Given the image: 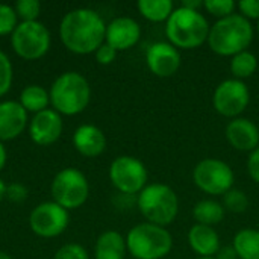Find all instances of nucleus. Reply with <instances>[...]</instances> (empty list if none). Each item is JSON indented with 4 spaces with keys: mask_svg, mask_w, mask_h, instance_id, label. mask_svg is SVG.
Returning <instances> with one entry per match:
<instances>
[{
    "mask_svg": "<svg viewBox=\"0 0 259 259\" xmlns=\"http://www.w3.org/2000/svg\"><path fill=\"white\" fill-rule=\"evenodd\" d=\"M106 23L91 8H76L67 12L59 24V36L67 50L90 55L105 42Z\"/></svg>",
    "mask_w": 259,
    "mask_h": 259,
    "instance_id": "f257e3e1",
    "label": "nucleus"
},
{
    "mask_svg": "<svg viewBox=\"0 0 259 259\" xmlns=\"http://www.w3.org/2000/svg\"><path fill=\"white\" fill-rule=\"evenodd\" d=\"M253 35L252 23L241 14H232L217 20L211 26L206 42L214 53L232 58L249 49Z\"/></svg>",
    "mask_w": 259,
    "mask_h": 259,
    "instance_id": "f03ea898",
    "label": "nucleus"
},
{
    "mask_svg": "<svg viewBox=\"0 0 259 259\" xmlns=\"http://www.w3.org/2000/svg\"><path fill=\"white\" fill-rule=\"evenodd\" d=\"M209 23L206 17L199 11H191L187 8H175L168 20L165 21V36L171 46L178 50L197 49L208 41Z\"/></svg>",
    "mask_w": 259,
    "mask_h": 259,
    "instance_id": "7ed1b4c3",
    "label": "nucleus"
},
{
    "mask_svg": "<svg viewBox=\"0 0 259 259\" xmlns=\"http://www.w3.org/2000/svg\"><path fill=\"white\" fill-rule=\"evenodd\" d=\"M49 96L52 109L61 115H77L90 105L91 87L83 74L65 71L53 80Z\"/></svg>",
    "mask_w": 259,
    "mask_h": 259,
    "instance_id": "20e7f679",
    "label": "nucleus"
},
{
    "mask_svg": "<svg viewBox=\"0 0 259 259\" xmlns=\"http://www.w3.org/2000/svg\"><path fill=\"white\" fill-rule=\"evenodd\" d=\"M137 205L147 223L162 228L171 225L179 212L178 194L165 184H147L138 194Z\"/></svg>",
    "mask_w": 259,
    "mask_h": 259,
    "instance_id": "39448f33",
    "label": "nucleus"
},
{
    "mask_svg": "<svg viewBox=\"0 0 259 259\" xmlns=\"http://www.w3.org/2000/svg\"><path fill=\"white\" fill-rule=\"evenodd\" d=\"M126 247L135 259H162L173 249V237L165 228L144 222L127 232Z\"/></svg>",
    "mask_w": 259,
    "mask_h": 259,
    "instance_id": "423d86ee",
    "label": "nucleus"
},
{
    "mask_svg": "<svg viewBox=\"0 0 259 259\" xmlns=\"http://www.w3.org/2000/svg\"><path fill=\"white\" fill-rule=\"evenodd\" d=\"M50 193L53 202L70 209H77L90 197V184L87 176L76 167H67L58 171L52 181Z\"/></svg>",
    "mask_w": 259,
    "mask_h": 259,
    "instance_id": "0eeeda50",
    "label": "nucleus"
},
{
    "mask_svg": "<svg viewBox=\"0 0 259 259\" xmlns=\"http://www.w3.org/2000/svg\"><path fill=\"white\" fill-rule=\"evenodd\" d=\"M52 44L50 30L39 20L20 21L11 33V47L17 56L26 61H36L42 58Z\"/></svg>",
    "mask_w": 259,
    "mask_h": 259,
    "instance_id": "6e6552de",
    "label": "nucleus"
},
{
    "mask_svg": "<svg viewBox=\"0 0 259 259\" xmlns=\"http://www.w3.org/2000/svg\"><path fill=\"white\" fill-rule=\"evenodd\" d=\"M194 185L211 196H225L234 188L235 175L231 165L217 158H205L199 161L193 170Z\"/></svg>",
    "mask_w": 259,
    "mask_h": 259,
    "instance_id": "1a4fd4ad",
    "label": "nucleus"
},
{
    "mask_svg": "<svg viewBox=\"0 0 259 259\" xmlns=\"http://www.w3.org/2000/svg\"><path fill=\"white\" fill-rule=\"evenodd\" d=\"M109 181L121 194H140L149 181L146 165L135 156H117L109 165Z\"/></svg>",
    "mask_w": 259,
    "mask_h": 259,
    "instance_id": "9d476101",
    "label": "nucleus"
},
{
    "mask_svg": "<svg viewBox=\"0 0 259 259\" xmlns=\"http://www.w3.org/2000/svg\"><path fill=\"white\" fill-rule=\"evenodd\" d=\"M70 223V214L56 202H41L29 214L30 231L41 238H55L65 232Z\"/></svg>",
    "mask_w": 259,
    "mask_h": 259,
    "instance_id": "9b49d317",
    "label": "nucleus"
},
{
    "mask_svg": "<svg viewBox=\"0 0 259 259\" xmlns=\"http://www.w3.org/2000/svg\"><path fill=\"white\" fill-rule=\"evenodd\" d=\"M250 103L249 87L238 79H226L220 82L212 96L214 109L226 118H238Z\"/></svg>",
    "mask_w": 259,
    "mask_h": 259,
    "instance_id": "f8f14e48",
    "label": "nucleus"
},
{
    "mask_svg": "<svg viewBox=\"0 0 259 259\" xmlns=\"http://www.w3.org/2000/svg\"><path fill=\"white\" fill-rule=\"evenodd\" d=\"M62 129H64L62 115L52 108L33 114L27 124L30 140L36 146H42V147L55 144L61 138Z\"/></svg>",
    "mask_w": 259,
    "mask_h": 259,
    "instance_id": "ddd939ff",
    "label": "nucleus"
},
{
    "mask_svg": "<svg viewBox=\"0 0 259 259\" xmlns=\"http://www.w3.org/2000/svg\"><path fill=\"white\" fill-rule=\"evenodd\" d=\"M146 64L155 76L171 77L181 67V53L170 42L158 41L147 49Z\"/></svg>",
    "mask_w": 259,
    "mask_h": 259,
    "instance_id": "4468645a",
    "label": "nucleus"
},
{
    "mask_svg": "<svg viewBox=\"0 0 259 259\" xmlns=\"http://www.w3.org/2000/svg\"><path fill=\"white\" fill-rule=\"evenodd\" d=\"M141 38V26L131 17H117L106 24L105 42L117 52H124L138 44Z\"/></svg>",
    "mask_w": 259,
    "mask_h": 259,
    "instance_id": "2eb2a0df",
    "label": "nucleus"
},
{
    "mask_svg": "<svg viewBox=\"0 0 259 259\" xmlns=\"http://www.w3.org/2000/svg\"><path fill=\"white\" fill-rule=\"evenodd\" d=\"M29 124L27 111L17 100L0 102V141L15 140Z\"/></svg>",
    "mask_w": 259,
    "mask_h": 259,
    "instance_id": "dca6fc26",
    "label": "nucleus"
},
{
    "mask_svg": "<svg viewBox=\"0 0 259 259\" xmlns=\"http://www.w3.org/2000/svg\"><path fill=\"white\" fill-rule=\"evenodd\" d=\"M226 140L228 143L240 152H253L259 147L258 124L250 118L238 117L228 123L226 126Z\"/></svg>",
    "mask_w": 259,
    "mask_h": 259,
    "instance_id": "f3484780",
    "label": "nucleus"
},
{
    "mask_svg": "<svg viewBox=\"0 0 259 259\" xmlns=\"http://www.w3.org/2000/svg\"><path fill=\"white\" fill-rule=\"evenodd\" d=\"M73 146L82 156L97 158L106 149V137L94 124H80L73 134Z\"/></svg>",
    "mask_w": 259,
    "mask_h": 259,
    "instance_id": "a211bd4d",
    "label": "nucleus"
},
{
    "mask_svg": "<svg viewBox=\"0 0 259 259\" xmlns=\"http://www.w3.org/2000/svg\"><path fill=\"white\" fill-rule=\"evenodd\" d=\"M188 244L199 258H214L222 249L220 237L215 229L197 223L188 231Z\"/></svg>",
    "mask_w": 259,
    "mask_h": 259,
    "instance_id": "6ab92c4d",
    "label": "nucleus"
},
{
    "mask_svg": "<svg viewBox=\"0 0 259 259\" xmlns=\"http://www.w3.org/2000/svg\"><path fill=\"white\" fill-rule=\"evenodd\" d=\"M126 252V238L117 231H105L94 244L96 259H124Z\"/></svg>",
    "mask_w": 259,
    "mask_h": 259,
    "instance_id": "aec40b11",
    "label": "nucleus"
},
{
    "mask_svg": "<svg viewBox=\"0 0 259 259\" xmlns=\"http://www.w3.org/2000/svg\"><path fill=\"white\" fill-rule=\"evenodd\" d=\"M226 214V209L223 205L217 200L212 199H205L200 200L194 205L193 208V217L197 225H205V226H214L223 222Z\"/></svg>",
    "mask_w": 259,
    "mask_h": 259,
    "instance_id": "412c9836",
    "label": "nucleus"
},
{
    "mask_svg": "<svg viewBox=\"0 0 259 259\" xmlns=\"http://www.w3.org/2000/svg\"><path fill=\"white\" fill-rule=\"evenodd\" d=\"M238 259H259V231L253 228L241 229L234 237V244Z\"/></svg>",
    "mask_w": 259,
    "mask_h": 259,
    "instance_id": "4be33fe9",
    "label": "nucleus"
},
{
    "mask_svg": "<svg viewBox=\"0 0 259 259\" xmlns=\"http://www.w3.org/2000/svg\"><path fill=\"white\" fill-rule=\"evenodd\" d=\"M18 102L27 111V114H38L49 108L50 96L49 91L41 85H27L21 90Z\"/></svg>",
    "mask_w": 259,
    "mask_h": 259,
    "instance_id": "5701e85b",
    "label": "nucleus"
},
{
    "mask_svg": "<svg viewBox=\"0 0 259 259\" xmlns=\"http://www.w3.org/2000/svg\"><path fill=\"white\" fill-rule=\"evenodd\" d=\"M137 8L146 20L153 23L167 21L175 11V5L171 0H140L137 3Z\"/></svg>",
    "mask_w": 259,
    "mask_h": 259,
    "instance_id": "b1692460",
    "label": "nucleus"
},
{
    "mask_svg": "<svg viewBox=\"0 0 259 259\" xmlns=\"http://www.w3.org/2000/svg\"><path fill=\"white\" fill-rule=\"evenodd\" d=\"M229 68H231L234 79L243 80V79L252 77L255 74V71L258 70V58L255 53H252L249 50L241 52L231 58Z\"/></svg>",
    "mask_w": 259,
    "mask_h": 259,
    "instance_id": "393cba45",
    "label": "nucleus"
},
{
    "mask_svg": "<svg viewBox=\"0 0 259 259\" xmlns=\"http://www.w3.org/2000/svg\"><path fill=\"white\" fill-rule=\"evenodd\" d=\"M223 208L234 214H241L249 208V197L243 190L232 188L223 196Z\"/></svg>",
    "mask_w": 259,
    "mask_h": 259,
    "instance_id": "a878e982",
    "label": "nucleus"
},
{
    "mask_svg": "<svg viewBox=\"0 0 259 259\" xmlns=\"http://www.w3.org/2000/svg\"><path fill=\"white\" fill-rule=\"evenodd\" d=\"M14 9L20 21H36L41 14V3L38 0H17Z\"/></svg>",
    "mask_w": 259,
    "mask_h": 259,
    "instance_id": "bb28decb",
    "label": "nucleus"
},
{
    "mask_svg": "<svg viewBox=\"0 0 259 259\" xmlns=\"http://www.w3.org/2000/svg\"><path fill=\"white\" fill-rule=\"evenodd\" d=\"M18 17L14 6L0 3V36L11 35L18 26Z\"/></svg>",
    "mask_w": 259,
    "mask_h": 259,
    "instance_id": "cd10ccee",
    "label": "nucleus"
},
{
    "mask_svg": "<svg viewBox=\"0 0 259 259\" xmlns=\"http://www.w3.org/2000/svg\"><path fill=\"white\" fill-rule=\"evenodd\" d=\"M203 8L206 12H209L211 15H214L220 20V18L235 14L237 3L234 0H205Z\"/></svg>",
    "mask_w": 259,
    "mask_h": 259,
    "instance_id": "c85d7f7f",
    "label": "nucleus"
},
{
    "mask_svg": "<svg viewBox=\"0 0 259 259\" xmlns=\"http://www.w3.org/2000/svg\"><path fill=\"white\" fill-rule=\"evenodd\" d=\"M12 79H14L12 62L8 58V55L0 50V97L9 93L12 87Z\"/></svg>",
    "mask_w": 259,
    "mask_h": 259,
    "instance_id": "c756f323",
    "label": "nucleus"
},
{
    "mask_svg": "<svg viewBox=\"0 0 259 259\" xmlns=\"http://www.w3.org/2000/svg\"><path fill=\"white\" fill-rule=\"evenodd\" d=\"M53 259H90L87 249L79 243H68L61 246Z\"/></svg>",
    "mask_w": 259,
    "mask_h": 259,
    "instance_id": "7c9ffc66",
    "label": "nucleus"
},
{
    "mask_svg": "<svg viewBox=\"0 0 259 259\" xmlns=\"http://www.w3.org/2000/svg\"><path fill=\"white\" fill-rule=\"evenodd\" d=\"M27 196H29V191L23 184L14 182L6 187V199L12 203H21L27 199Z\"/></svg>",
    "mask_w": 259,
    "mask_h": 259,
    "instance_id": "2f4dec72",
    "label": "nucleus"
},
{
    "mask_svg": "<svg viewBox=\"0 0 259 259\" xmlns=\"http://www.w3.org/2000/svg\"><path fill=\"white\" fill-rule=\"evenodd\" d=\"M117 53H118V52H117L114 47H111L108 42H103V44L96 50L94 56H96V61H97L100 65H109V64H112V62L115 61Z\"/></svg>",
    "mask_w": 259,
    "mask_h": 259,
    "instance_id": "473e14b6",
    "label": "nucleus"
},
{
    "mask_svg": "<svg viewBox=\"0 0 259 259\" xmlns=\"http://www.w3.org/2000/svg\"><path fill=\"white\" fill-rule=\"evenodd\" d=\"M237 8L240 14L249 21L259 20V0H241L240 3H237Z\"/></svg>",
    "mask_w": 259,
    "mask_h": 259,
    "instance_id": "72a5a7b5",
    "label": "nucleus"
},
{
    "mask_svg": "<svg viewBox=\"0 0 259 259\" xmlns=\"http://www.w3.org/2000/svg\"><path fill=\"white\" fill-rule=\"evenodd\" d=\"M247 171L252 181L259 185V147L255 149L247 158Z\"/></svg>",
    "mask_w": 259,
    "mask_h": 259,
    "instance_id": "f704fd0d",
    "label": "nucleus"
},
{
    "mask_svg": "<svg viewBox=\"0 0 259 259\" xmlns=\"http://www.w3.org/2000/svg\"><path fill=\"white\" fill-rule=\"evenodd\" d=\"M215 259H238V255L232 246H225L219 250V253L214 256Z\"/></svg>",
    "mask_w": 259,
    "mask_h": 259,
    "instance_id": "c9c22d12",
    "label": "nucleus"
},
{
    "mask_svg": "<svg viewBox=\"0 0 259 259\" xmlns=\"http://www.w3.org/2000/svg\"><path fill=\"white\" fill-rule=\"evenodd\" d=\"M181 6L191 9V11H199L200 8H203V2L202 0H184Z\"/></svg>",
    "mask_w": 259,
    "mask_h": 259,
    "instance_id": "e433bc0d",
    "label": "nucleus"
},
{
    "mask_svg": "<svg viewBox=\"0 0 259 259\" xmlns=\"http://www.w3.org/2000/svg\"><path fill=\"white\" fill-rule=\"evenodd\" d=\"M6 161H8V152H6V147H5V144L0 141V171L5 168V165H6Z\"/></svg>",
    "mask_w": 259,
    "mask_h": 259,
    "instance_id": "4c0bfd02",
    "label": "nucleus"
},
{
    "mask_svg": "<svg viewBox=\"0 0 259 259\" xmlns=\"http://www.w3.org/2000/svg\"><path fill=\"white\" fill-rule=\"evenodd\" d=\"M6 184H5V181L0 178V202L3 200V199H6Z\"/></svg>",
    "mask_w": 259,
    "mask_h": 259,
    "instance_id": "58836bf2",
    "label": "nucleus"
},
{
    "mask_svg": "<svg viewBox=\"0 0 259 259\" xmlns=\"http://www.w3.org/2000/svg\"><path fill=\"white\" fill-rule=\"evenodd\" d=\"M0 259H12V258H11V255H8L6 252L0 250Z\"/></svg>",
    "mask_w": 259,
    "mask_h": 259,
    "instance_id": "ea45409f",
    "label": "nucleus"
},
{
    "mask_svg": "<svg viewBox=\"0 0 259 259\" xmlns=\"http://www.w3.org/2000/svg\"><path fill=\"white\" fill-rule=\"evenodd\" d=\"M256 30H258V33H259V20H258V24H256Z\"/></svg>",
    "mask_w": 259,
    "mask_h": 259,
    "instance_id": "a19ab883",
    "label": "nucleus"
},
{
    "mask_svg": "<svg viewBox=\"0 0 259 259\" xmlns=\"http://www.w3.org/2000/svg\"><path fill=\"white\" fill-rule=\"evenodd\" d=\"M196 259H215V258H199V256H197Z\"/></svg>",
    "mask_w": 259,
    "mask_h": 259,
    "instance_id": "79ce46f5",
    "label": "nucleus"
},
{
    "mask_svg": "<svg viewBox=\"0 0 259 259\" xmlns=\"http://www.w3.org/2000/svg\"><path fill=\"white\" fill-rule=\"evenodd\" d=\"M258 131H259V124H258Z\"/></svg>",
    "mask_w": 259,
    "mask_h": 259,
    "instance_id": "37998d69",
    "label": "nucleus"
}]
</instances>
